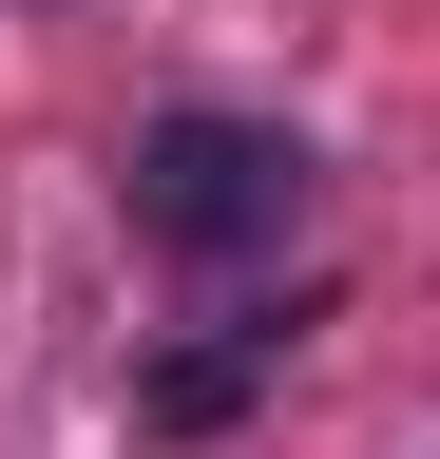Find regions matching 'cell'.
<instances>
[{
  "label": "cell",
  "instance_id": "cell-1",
  "mask_svg": "<svg viewBox=\"0 0 440 459\" xmlns=\"http://www.w3.org/2000/svg\"><path fill=\"white\" fill-rule=\"evenodd\" d=\"M134 249H173V268H249V249H288L306 230V192H325V153L288 134V115H211V96H173L134 134Z\"/></svg>",
  "mask_w": 440,
  "mask_h": 459
},
{
  "label": "cell",
  "instance_id": "cell-2",
  "mask_svg": "<svg viewBox=\"0 0 440 459\" xmlns=\"http://www.w3.org/2000/svg\"><path fill=\"white\" fill-rule=\"evenodd\" d=\"M249 383H288V325H230V344H173V364L134 383V421H153V440H211V421H230Z\"/></svg>",
  "mask_w": 440,
  "mask_h": 459
}]
</instances>
